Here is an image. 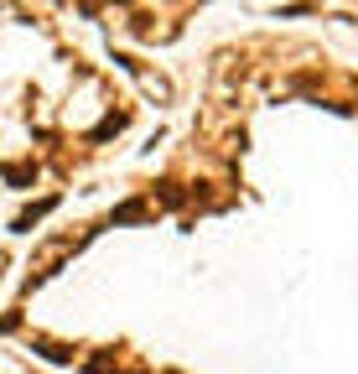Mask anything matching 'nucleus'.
Instances as JSON below:
<instances>
[{
	"instance_id": "f257e3e1",
	"label": "nucleus",
	"mask_w": 358,
	"mask_h": 374,
	"mask_svg": "<svg viewBox=\"0 0 358 374\" xmlns=\"http://www.w3.org/2000/svg\"><path fill=\"white\" fill-rule=\"evenodd\" d=\"M47 213H52V198H42V203H32V208H26V213H21V219H16V229L26 234V229H32V224H37V219H47Z\"/></svg>"
},
{
	"instance_id": "f03ea898",
	"label": "nucleus",
	"mask_w": 358,
	"mask_h": 374,
	"mask_svg": "<svg viewBox=\"0 0 358 374\" xmlns=\"http://www.w3.org/2000/svg\"><path fill=\"white\" fill-rule=\"evenodd\" d=\"M145 213H151V208H145V203H119V208L110 213V219H114V224H140V219H145Z\"/></svg>"
},
{
	"instance_id": "7ed1b4c3",
	"label": "nucleus",
	"mask_w": 358,
	"mask_h": 374,
	"mask_svg": "<svg viewBox=\"0 0 358 374\" xmlns=\"http://www.w3.org/2000/svg\"><path fill=\"white\" fill-rule=\"evenodd\" d=\"M37 349H42L52 364H68V359H73V349H62V343H47V338H37Z\"/></svg>"
},
{
	"instance_id": "20e7f679",
	"label": "nucleus",
	"mask_w": 358,
	"mask_h": 374,
	"mask_svg": "<svg viewBox=\"0 0 358 374\" xmlns=\"http://www.w3.org/2000/svg\"><path fill=\"white\" fill-rule=\"evenodd\" d=\"M6 182H16V187L37 182V167H6Z\"/></svg>"
},
{
	"instance_id": "39448f33",
	"label": "nucleus",
	"mask_w": 358,
	"mask_h": 374,
	"mask_svg": "<svg viewBox=\"0 0 358 374\" xmlns=\"http://www.w3.org/2000/svg\"><path fill=\"white\" fill-rule=\"evenodd\" d=\"M161 203H166V208L182 203V187H177V182H161Z\"/></svg>"
},
{
	"instance_id": "423d86ee",
	"label": "nucleus",
	"mask_w": 358,
	"mask_h": 374,
	"mask_svg": "<svg viewBox=\"0 0 358 374\" xmlns=\"http://www.w3.org/2000/svg\"><path fill=\"white\" fill-rule=\"evenodd\" d=\"M119 125H125V115H110V120H104V125L94 130V136H114V130H119Z\"/></svg>"
},
{
	"instance_id": "0eeeda50",
	"label": "nucleus",
	"mask_w": 358,
	"mask_h": 374,
	"mask_svg": "<svg viewBox=\"0 0 358 374\" xmlns=\"http://www.w3.org/2000/svg\"><path fill=\"white\" fill-rule=\"evenodd\" d=\"M114 6H130V0H114Z\"/></svg>"
}]
</instances>
